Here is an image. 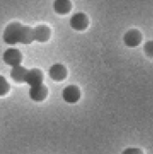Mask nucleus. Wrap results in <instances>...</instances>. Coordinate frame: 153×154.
Segmentation results:
<instances>
[{
  "instance_id": "nucleus-9",
  "label": "nucleus",
  "mask_w": 153,
  "mask_h": 154,
  "mask_svg": "<svg viewBox=\"0 0 153 154\" xmlns=\"http://www.w3.org/2000/svg\"><path fill=\"white\" fill-rule=\"evenodd\" d=\"M50 30L47 25H38L33 28L34 41L39 42H45L50 39Z\"/></svg>"
},
{
  "instance_id": "nucleus-3",
  "label": "nucleus",
  "mask_w": 153,
  "mask_h": 154,
  "mask_svg": "<svg viewBox=\"0 0 153 154\" xmlns=\"http://www.w3.org/2000/svg\"><path fill=\"white\" fill-rule=\"evenodd\" d=\"M123 40H124V43L127 47L134 48V47H137L142 42V36L140 31L136 29H131L125 32Z\"/></svg>"
},
{
  "instance_id": "nucleus-10",
  "label": "nucleus",
  "mask_w": 153,
  "mask_h": 154,
  "mask_svg": "<svg viewBox=\"0 0 153 154\" xmlns=\"http://www.w3.org/2000/svg\"><path fill=\"white\" fill-rule=\"evenodd\" d=\"M28 69H26L24 67L21 65H17L14 67H12V69L10 71V77L16 82H24L25 77L27 74Z\"/></svg>"
},
{
  "instance_id": "nucleus-7",
  "label": "nucleus",
  "mask_w": 153,
  "mask_h": 154,
  "mask_svg": "<svg viewBox=\"0 0 153 154\" xmlns=\"http://www.w3.org/2000/svg\"><path fill=\"white\" fill-rule=\"evenodd\" d=\"M47 94H48V89L43 84L31 87L29 90L30 98L36 102H41L43 99H45V97H47Z\"/></svg>"
},
{
  "instance_id": "nucleus-2",
  "label": "nucleus",
  "mask_w": 153,
  "mask_h": 154,
  "mask_svg": "<svg viewBox=\"0 0 153 154\" xmlns=\"http://www.w3.org/2000/svg\"><path fill=\"white\" fill-rule=\"evenodd\" d=\"M22 59H23V56H22L21 51L17 49H14V48L7 49L3 54L4 61L11 67L20 65Z\"/></svg>"
},
{
  "instance_id": "nucleus-13",
  "label": "nucleus",
  "mask_w": 153,
  "mask_h": 154,
  "mask_svg": "<svg viewBox=\"0 0 153 154\" xmlns=\"http://www.w3.org/2000/svg\"><path fill=\"white\" fill-rule=\"evenodd\" d=\"M144 51L147 55L153 57V41H149L144 44Z\"/></svg>"
},
{
  "instance_id": "nucleus-14",
  "label": "nucleus",
  "mask_w": 153,
  "mask_h": 154,
  "mask_svg": "<svg viewBox=\"0 0 153 154\" xmlns=\"http://www.w3.org/2000/svg\"><path fill=\"white\" fill-rule=\"evenodd\" d=\"M122 154H143L139 148H126Z\"/></svg>"
},
{
  "instance_id": "nucleus-8",
  "label": "nucleus",
  "mask_w": 153,
  "mask_h": 154,
  "mask_svg": "<svg viewBox=\"0 0 153 154\" xmlns=\"http://www.w3.org/2000/svg\"><path fill=\"white\" fill-rule=\"evenodd\" d=\"M49 76L55 81H61L67 77V69L60 63H55L50 68Z\"/></svg>"
},
{
  "instance_id": "nucleus-6",
  "label": "nucleus",
  "mask_w": 153,
  "mask_h": 154,
  "mask_svg": "<svg viewBox=\"0 0 153 154\" xmlns=\"http://www.w3.org/2000/svg\"><path fill=\"white\" fill-rule=\"evenodd\" d=\"M42 80L43 74L41 70H40L39 69H32L27 71L24 82L27 83L30 87H33L42 84Z\"/></svg>"
},
{
  "instance_id": "nucleus-1",
  "label": "nucleus",
  "mask_w": 153,
  "mask_h": 154,
  "mask_svg": "<svg viewBox=\"0 0 153 154\" xmlns=\"http://www.w3.org/2000/svg\"><path fill=\"white\" fill-rule=\"evenodd\" d=\"M4 42L7 44H30L34 41L33 37V28L30 26H25L20 23L14 22L9 23L3 34Z\"/></svg>"
},
{
  "instance_id": "nucleus-4",
  "label": "nucleus",
  "mask_w": 153,
  "mask_h": 154,
  "mask_svg": "<svg viewBox=\"0 0 153 154\" xmlns=\"http://www.w3.org/2000/svg\"><path fill=\"white\" fill-rule=\"evenodd\" d=\"M69 24L76 31H83L88 26V18L84 13H76L70 17Z\"/></svg>"
},
{
  "instance_id": "nucleus-11",
  "label": "nucleus",
  "mask_w": 153,
  "mask_h": 154,
  "mask_svg": "<svg viewBox=\"0 0 153 154\" xmlns=\"http://www.w3.org/2000/svg\"><path fill=\"white\" fill-rule=\"evenodd\" d=\"M53 9L59 14H66L71 10V2L69 0H54Z\"/></svg>"
},
{
  "instance_id": "nucleus-5",
  "label": "nucleus",
  "mask_w": 153,
  "mask_h": 154,
  "mask_svg": "<svg viewBox=\"0 0 153 154\" xmlns=\"http://www.w3.org/2000/svg\"><path fill=\"white\" fill-rule=\"evenodd\" d=\"M62 98L69 104H75L80 98L79 88L75 85H69L62 90Z\"/></svg>"
},
{
  "instance_id": "nucleus-12",
  "label": "nucleus",
  "mask_w": 153,
  "mask_h": 154,
  "mask_svg": "<svg viewBox=\"0 0 153 154\" xmlns=\"http://www.w3.org/2000/svg\"><path fill=\"white\" fill-rule=\"evenodd\" d=\"M9 88H10V86L7 80L3 76L0 75V96L5 95L8 92Z\"/></svg>"
}]
</instances>
